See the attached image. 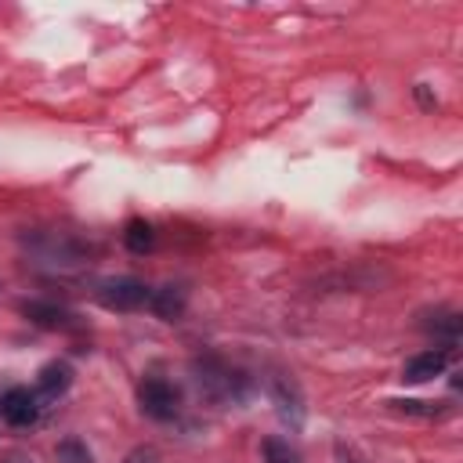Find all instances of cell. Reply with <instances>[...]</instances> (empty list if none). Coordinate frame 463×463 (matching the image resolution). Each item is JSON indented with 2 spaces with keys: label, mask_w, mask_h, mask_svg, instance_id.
Returning a JSON list of instances; mask_svg holds the SVG:
<instances>
[{
  "label": "cell",
  "mask_w": 463,
  "mask_h": 463,
  "mask_svg": "<svg viewBox=\"0 0 463 463\" xmlns=\"http://www.w3.org/2000/svg\"><path fill=\"white\" fill-rule=\"evenodd\" d=\"M148 297H152V289H148L141 279H134V275L105 279V282L98 286V300H101L109 311H137V307L148 304Z\"/></svg>",
  "instance_id": "6da1fadb"
},
{
  "label": "cell",
  "mask_w": 463,
  "mask_h": 463,
  "mask_svg": "<svg viewBox=\"0 0 463 463\" xmlns=\"http://www.w3.org/2000/svg\"><path fill=\"white\" fill-rule=\"evenodd\" d=\"M268 391H271V402H275V412L279 420L289 427V430H300L304 420H307V405H304V391L297 387V380L289 376H271L268 380Z\"/></svg>",
  "instance_id": "7a4b0ae2"
},
{
  "label": "cell",
  "mask_w": 463,
  "mask_h": 463,
  "mask_svg": "<svg viewBox=\"0 0 463 463\" xmlns=\"http://www.w3.org/2000/svg\"><path fill=\"white\" fill-rule=\"evenodd\" d=\"M137 405H141V412L152 416V420H174V416H177V391H174V383H166L163 376H148V380H141V387H137Z\"/></svg>",
  "instance_id": "3957f363"
},
{
  "label": "cell",
  "mask_w": 463,
  "mask_h": 463,
  "mask_svg": "<svg viewBox=\"0 0 463 463\" xmlns=\"http://www.w3.org/2000/svg\"><path fill=\"white\" fill-rule=\"evenodd\" d=\"M449 369V351L445 347H430V351H420L405 362L402 369V383H427L434 376H441Z\"/></svg>",
  "instance_id": "277c9868"
},
{
  "label": "cell",
  "mask_w": 463,
  "mask_h": 463,
  "mask_svg": "<svg viewBox=\"0 0 463 463\" xmlns=\"http://www.w3.org/2000/svg\"><path fill=\"white\" fill-rule=\"evenodd\" d=\"M0 416H4L11 427H29V423L40 416L36 394H33L29 387H11V391L0 398Z\"/></svg>",
  "instance_id": "5b68a950"
},
{
  "label": "cell",
  "mask_w": 463,
  "mask_h": 463,
  "mask_svg": "<svg viewBox=\"0 0 463 463\" xmlns=\"http://www.w3.org/2000/svg\"><path fill=\"white\" fill-rule=\"evenodd\" d=\"M22 315L43 329H80V318L69 311V307H58V304H43V300H25L22 304Z\"/></svg>",
  "instance_id": "8992f818"
},
{
  "label": "cell",
  "mask_w": 463,
  "mask_h": 463,
  "mask_svg": "<svg viewBox=\"0 0 463 463\" xmlns=\"http://www.w3.org/2000/svg\"><path fill=\"white\" fill-rule=\"evenodd\" d=\"M69 383H72V365H69V362H47V365L36 373V391H40V398H47V402L61 398V394L69 391Z\"/></svg>",
  "instance_id": "52a82bcc"
},
{
  "label": "cell",
  "mask_w": 463,
  "mask_h": 463,
  "mask_svg": "<svg viewBox=\"0 0 463 463\" xmlns=\"http://www.w3.org/2000/svg\"><path fill=\"white\" fill-rule=\"evenodd\" d=\"M184 304H188V297H184V289H181V286H174V282H166V286L152 289V297H148V307H152V315H159V318H166V322L181 318Z\"/></svg>",
  "instance_id": "ba28073f"
},
{
  "label": "cell",
  "mask_w": 463,
  "mask_h": 463,
  "mask_svg": "<svg viewBox=\"0 0 463 463\" xmlns=\"http://www.w3.org/2000/svg\"><path fill=\"white\" fill-rule=\"evenodd\" d=\"M123 246H127L130 253L145 257V253L156 246V228H152L145 217H134V221H127V228H123Z\"/></svg>",
  "instance_id": "9c48e42d"
},
{
  "label": "cell",
  "mask_w": 463,
  "mask_h": 463,
  "mask_svg": "<svg viewBox=\"0 0 463 463\" xmlns=\"http://www.w3.org/2000/svg\"><path fill=\"white\" fill-rule=\"evenodd\" d=\"M423 329L434 333V336H441L445 340V351H449L459 340V315L456 311H434L430 322H423Z\"/></svg>",
  "instance_id": "30bf717a"
},
{
  "label": "cell",
  "mask_w": 463,
  "mask_h": 463,
  "mask_svg": "<svg viewBox=\"0 0 463 463\" xmlns=\"http://www.w3.org/2000/svg\"><path fill=\"white\" fill-rule=\"evenodd\" d=\"M394 412H405V416H423V420H434V416H445L449 405L445 402H420V398H391L387 402Z\"/></svg>",
  "instance_id": "8fae6325"
},
{
  "label": "cell",
  "mask_w": 463,
  "mask_h": 463,
  "mask_svg": "<svg viewBox=\"0 0 463 463\" xmlns=\"http://www.w3.org/2000/svg\"><path fill=\"white\" fill-rule=\"evenodd\" d=\"M54 459H58V463H94L87 441H80V438H61V441L54 445Z\"/></svg>",
  "instance_id": "7c38bea8"
},
{
  "label": "cell",
  "mask_w": 463,
  "mask_h": 463,
  "mask_svg": "<svg viewBox=\"0 0 463 463\" xmlns=\"http://www.w3.org/2000/svg\"><path fill=\"white\" fill-rule=\"evenodd\" d=\"M264 463H304V459L286 438H268L264 441Z\"/></svg>",
  "instance_id": "4fadbf2b"
},
{
  "label": "cell",
  "mask_w": 463,
  "mask_h": 463,
  "mask_svg": "<svg viewBox=\"0 0 463 463\" xmlns=\"http://www.w3.org/2000/svg\"><path fill=\"white\" fill-rule=\"evenodd\" d=\"M416 98H420V105H423V109H434V105H438V98L430 94V87H427V83H416Z\"/></svg>",
  "instance_id": "5bb4252c"
},
{
  "label": "cell",
  "mask_w": 463,
  "mask_h": 463,
  "mask_svg": "<svg viewBox=\"0 0 463 463\" xmlns=\"http://www.w3.org/2000/svg\"><path fill=\"white\" fill-rule=\"evenodd\" d=\"M127 463H156V449H137L127 456Z\"/></svg>",
  "instance_id": "9a60e30c"
},
{
  "label": "cell",
  "mask_w": 463,
  "mask_h": 463,
  "mask_svg": "<svg viewBox=\"0 0 463 463\" xmlns=\"http://www.w3.org/2000/svg\"><path fill=\"white\" fill-rule=\"evenodd\" d=\"M340 463H358V459H354L351 452H344V449H340Z\"/></svg>",
  "instance_id": "2e32d148"
}]
</instances>
